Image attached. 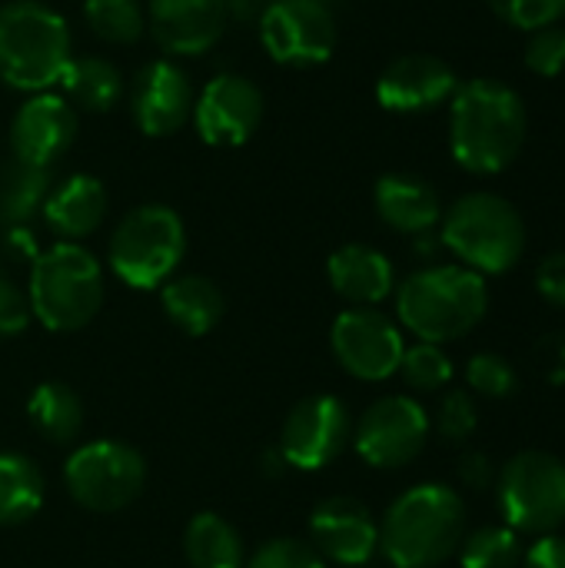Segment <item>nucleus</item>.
Returning a JSON list of instances; mask_svg holds the SVG:
<instances>
[{"label": "nucleus", "instance_id": "f3484780", "mask_svg": "<svg viewBox=\"0 0 565 568\" xmlns=\"http://www.w3.org/2000/svg\"><path fill=\"white\" fill-rule=\"evenodd\" d=\"M456 87V73L446 60L433 53H406L383 70L376 100L393 113H423L453 100Z\"/></svg>", "mask_w": 565, "mask_h": 568}, {"label": "nucleus", "instance_id": "c756f323", "mask_svg": "<svg viewBox=\"0 0 565 568\" xmlns=\"http://www.w3.org/2000/svg\"><path fill=\"white\" fill-rule=\"evenodd\" d=\"M83 17L107 43H137L143 37V7L137 0H87Z\"/></svg>", "mask_w": 565, "mask_h": 568}, {"label": "nucleus", "instance_id": "b1692460", "mask_svg": "<svg viewBox=\"0 0 565 568\" xmlns=\"http://www.w3.org/2000/svg\"><path fill=\"white\" fill-rule=\"evenodd\" d=\"M60 87L80 110L103 113L120 100L123 77L103 57H70V63L60 73Z\"/></svg>", "mask_w": 565, "mask_h": 568}, {"label": "nucleus", "instance_id": "4c0bfd02", "mask_svg": "<svg viewBox=\"0 0 565 568\" xmlns=\"http://www.w3.org/2000/svg\"><path fill=\"white\" fill-rule=\"evenodd\" d=\"M536 290L546 303L565 310V253H553L536 270Z\"/></svg>", "mask_w": 565, "mask_h": 568}, {"label": "nucleus", "instance_id": "ea45409f", "mask_svg": "<svg viewBox=\"0 0 565 568\" xmlns=\"http://www.w3.org/2000/svg\"><path fill=\"white\" fill-rule=\"evenodd\" d=\"M460 479H463V486H470V489H490L493 479H496V469H493V463L486 459V453H466V456L460 459Z\"/></svg>", "mask_w": 565, "mask_h": 568}, {"label": "nucleus", "instance_id": "9d476101", "mask_svg": "<svg viewBox=\"0 0 565 568\" xmlns=\"http://www.w3.org/2000/svg\"><path fill=\"white\" fill-rule=\"evenodd\" d=\"M260 40L283 67H316L336 47V17L326 0H266Z\"/></svg>", "mask_w": 565, "mask_h": 568}, {"label": "nucleus", "instance_id": "f257e3e1", "mask_svg": "<svg viewBox=\"0 0 565 568\" xmlns=\"http://www.w3.org/2000/svg\"><path fill=\"white\" fill-rule=\"evenodd\" d=\"M526 140V106L500 80H470L450 103V150L470 173L490 176L506 170Z\"/></svg>", "mask_w": 565, "mask_h": 568}, {"label": "nucleus", "instance_id": "1a4fd4ad", "mask_svg": "<svg viewBox=\"0 0 565 568\" xmlns=\"http://www.w3.org/2000/svg\"><path fill=\"white\" fill-rule=\"evenodd\" d=\"M63 479L70 496L90 509V513H117L127 509L147 479V466L143 456L117 439H97L80 446L67 466H63Z\"/></svg>", "mask_w": 565, "mask_h": 568}, {"label": "nucleus", "instance_id": "393cba45", "mask_svg": "<svg viewBox=\"0 0 565 568\" xmlns=\"http://www.w3.org/2000/svg\"><path fill=\"white\" fill-rule=\"evenodd\" d=\"M43 506V476L20 453H0V526H20Z\"/></svg>", "mask_w": 565, "mask_h": 568}, {"label": "nucleus", "instance_id": "a878e982", "mask_svg": "<svg viewBox=\"0 0 565 568\" xmlns=\"http://www.w3.org/2000/svg\"><path fill=\"white\" fill-rule=\"evenodd\" d=\"M183 549L193 568H243V539L216 513H200L186 526Z\"/></svg>", "mask_w": 565, "mask_h": 568}, {"label": "nucleus", "instance_id": "473e14b6", "mask_svg": "<svg viewBox=\"0 0 565 568\" xmlns=\"http://www.w3.org/2000/svg\"><path fill=\"white\" fill-rule=\"evenodd\" d=\"M493 13L519 30H539L559 23L565 17V0H486Z\"/></svg>", "mask_w": 565, "mask_h": 568}, {"label": "nucleus", "instance_id": "c9c22d12", "mask_svg": "<svg viewBox=\"0 0 565 568\" xmlns=\"http://www.w3.org/2000/svg\"><path fill=\"white\" fill-rule=\"evenodd\" d=\"M246 568H326L323 556L296 539H273L256 549Z\"/></svg>", "mask_w": 565, "mask_h": 568}, {"label": "nucleus", "instance_id": "6ab92c4d", "mask_svg": "<svg viewBox=\"0 0 565 568\" xmlns=\"http://www.w3.org/2000/svg\"><path fill=\"white\" fill-rule=\"evenodd\" d=\"M226 0H150V30L157 43L180 57L206 53L226 30Z\"/></svg>", "mask_w": 565, "mask_h": 568}, {"label": "nucleus", "instance_id": "2eb2a0df", "mask_svg": "<svg viewBox=\"0 0 565 568\" xmlns=\"http://www.w3.org/2000/svg\"><path fill=\"white\" fill-rule=\"evenodd\" d=\"M193 83L173 60H150L133 83V120L147 136H170L193 116Z\"/></svg>", "mask_w": 565, "mask_h": 568}, {"label": "nucleus", "instance_id": "a211bd4d", "mask_svg": "<svg viewBox=\"0 0 565 568\" xmlns=\"http://www.w3.org/2000/svg\"><path fill=\"white\" fill-rule=\"evenodd\" d=\"M313 549L340 566H366L380 549V529L370 509L350 496L326 499L310 519Z\"/></svg>", "mask_w": 565, "mask_h": 568}, {"label": "nucleus", "instance_id": "20e7f679", "mask_svg": "<svg viewBox=\"0 0 565 568\" xmlns=\"http://www.w3.org/2000/svg\"><path fill=\"white\" fill-rule=\"evenodd\" d=\"M70 63V27L40 0L0 7V80L13 90L43 93Z\"/></svg>", "mask_w": 565, "mask_h": 568}, {"label": "nucleus", "instance_id": "4be33fe9", "mask_svg": "<svg viewBox=\"0 0 565 568\" xmlns=\"http://www.w3.org/2000/svg\"><path fill=\"white\" fill-rule=\"evenodd\" d=\"M43 216H47L50 230L63 236V243L83 240L107 216V190H103V183L97 176L77 173V176L63 180L57 190L47 193Z\"/></svg>", "mask_w": 565, "mask_h": 568}, {"label": "nucleus", "instance_id": "72a5a7b5", "mask_svg": "<svg viewBox=\"0 0 565 568\" xmlns=\"http://www.w3.org/2000/svg\"><path fill=\"white\" fill-rule=\"evenodd\" d=\"M476 423H480V413L466 389H453L443 396L440 413H436V429L446 443H466L476 433Z\"/></svg>", "mask_w": 565, "mask_h": 568}, {"label": "nucleus", "instance_id": "f704fd0d", "mask_svg": "<svg viewBox=\"0 0 565 568\" xmlns=\"http://www.w3.org/2000/svg\"><path fill=\"white\" fill-rule=\"evenodd\" d=\"M526 67L539 77H559L565 70V27L549 23L533 30L526 43Z\"/></svg>", "mask_w": 565, "mask_h": 568}, {"label": "nucleus", "instance_id": "7ed1b4c3", "mask_svg": "<svg viewBox=\"0 0 565 568\" xmlns=\"http://www.w3.org/2000/svg\"><path fill=\"white\" fill-rule=\"evenodd\" d=\"M490 306L486 280L466 266H430L413 273L396 293V313L423 343H453L473 333Z\"/></svg>", "mask_w": 565, "mask_h": 568}, {"label": "nucleus", "instance_id": "412c9836", "mask_svg": "<svg viewBox=\"0 0 565 568\" xmlns=\"http://www.w3.org/2000/svg\"><path fill=\"white\" fill-rule=\"evenodd\" d=\"M330 283L333 290L356 303V306H373V303H383L390 293H393V283H396V273H393V263L373 250V246H363V243H350V246H340L333 256H330Z\"/></svg>", "mask_w": 565, "mask_h": 568}, {"label": "nucleus", "instance_id": "39448f33", "mask_svg": "<svg viewBox=\"0 0 565 568\" xmlns=\"http://www.w3.org/2000/svg\"><path fill=\"white\" fill-rule=\"evenodd\" d=\"M443 243L466 270L500 276L519 263L526 250V223L509 200L496 193H470L450 206L443 220Z\"/></svg>", "mask_w": 565, "mask_h": 568}, {"label": "nucleus", "instance_id": "5701e85b", "mask_svg": "<svg viewBox=\"0 0 565 568\" xmlns=\"http://www.w3.org/2000/svg\"><path fill=\"white\" fill-rule=\"evenodd\" d=\"M163 310L186 336H206L223 320V293L206 276H176L163 283Z\"/></svg>", "mask_w": 565, "mask_h": 568}, {"label": "nucleus", "instance_id": "f03ea898", "mask_svg": "<svg viewBox=\"0 0 565 568\" xmlns=\"http://www.w3.org/2000/svg\"><path fill=\"white\" fill-rule=\"evenodd\" d=\"M466 536V506L456 489L423 483L406 489L380 526V549L396 568H436Z\"/></svg>", "mask_w": 565, "mask_h": 568}, {"label": "nucleus", "instance_id": "2f4dec72", "mask_svg": "<svg viewBox=\"0 0 565 568\" xmlns=\"http://www.w3.org/2000/svg\"><path fill=\"white\" fill-rule=\"evenodd\" d=\"M466 383H470L473 393L490 396V399H506L519 386L513 363L506 356H500V353H480V356H473L470 366H466Z\"/></svg>", "mask_w": 565, "mask_h": 568}, {"label": "nucleus", "instance_id": "9b49d317", "mask_svg": "<svg viewBox=\"0 0 565 568\" xmlns=\"http://www.w3.org/2000/svg\"><path fill=\"white\" fill-rule=\"evenodd\" d=\"M330 343H333L340 366L363 383H380L400 373V359L406 353L403 333L396 329V323L370 306L340 313L333 323Z\"/></svg>", "mask_w": 565, "mask_h": 568}, {"label": "nucleus", "instance_id": "0eeeda50", "mask_svg": "<svg viewBox=\"0 0 565 568\" xmlns=\"http://www.w3.org/2000/svg\"><path fill=\"white\" fill-rule=\"evenodd\" d=\"M186 253L183 220L160 203L130 210L110 236V266L133 290L163 286Z\"/></svg>", "mask_w": 565, "mask_h": 568}, {"label": "nucleus", "instance_id": "ddd939ff", "mask_svg": "<svg viewBox=\"0 0 565 568\" xmlns=\"http://www.w3.org/2000/svg\"><path fill=\"white\" fill-rule=\"evenodd\" d=\"M350 436H353V419L343 399L310 396L286 416L280 433V456L286 466L313 473L330 466L346 449Z\"/></svg>", "mask_w": 565, "mask_h": 568}, {"label": "nucleus", "instance_id": "aec40b11", "mask_svg": "<svg viewBox=\"0 0 565 568\" xmlns=\"http://www.w3.org/2000/svg\"><path fill=\"white\" fill-rule=\"evenodd\" d=\"M373 196H376L380 220L400 233H413V236L430 233L443 216L436 190L426 180L410 176V173H386L376 183Z\"/></svg>", "mask_w": 565, "mask_h": 568}, {"label": "nucleus", "instance_id": "c85d7f7f", "mask_svg": "<svg viewBox=\"0 0 565 568\" xmlns=\"http://www.w3.org/2000/svg\"><path fill=\"white\" fill-rule=\"evenodd\" d=\"M463 568H519L523 566V542L519 532L509 526H483L460 542Z\"/></svg>", "mask_w": 565, "mask_h": 568}, {"label": "nucleus", "instance_id": "7c9ffc66", "mask_svg": "<svg viewBox=\"0 0 565 568\" xmlns=\"http://www.w3.org/2000/svg\"><path fill=\"white\" fill-rule=\"evenodd\" d=\"M400 373L410 383V389L436 393V389H443L453 379V363H450V356L436 343H420V346L403 353Z\"/></svg>", "mask_w": 565, "mask_h": 568}, {"label": "nucleus", "instance_id": "4468645a", "mask_svg": "<svg viewBox=\"0 0 565 568\" xmlns=\"http://www.w3.org/2000/svg\"><path fill=\"white\" fill-rule=\"evenodd\" d=\"M263 120V93L240 73L213 77L193 103V126L210 146L246 143Z\"/></svg>", "mask_w": 565, "mask_h": 568}, {"label": "nucleus", "instance_id": "dca6fc26", "mask_svg": "<svg viewBox=\"0 0 565 568\" xmlns=\"http://www.w3.org/2000/svg\"><path fill=\"white\" fill-rule=\"evenodd\" d=\"M73 136H77V113L57 93L30 97L10 123L13 160L47 166V170L53 160H60L70 150Z\"/></svg>", "mask_w": 565, "mask_h": 568}, {"label": "nucleus", "instance_id": "bb28decb", "mask_svg": "<svg viewBox=\"0 0 565 568\" xmlns=\"http://www.w3.org/2000/svg\"><path fill=\"white\" fill-rule=\"evenodd\" d=\"M50 193V170L23 160H10L0 170V220L27 223Z\"/></svg>", "mask_w": 565, "mask_h": 568}, {"label": "nucleus", "instance_id": "f8f14e48", "mask_svg": "<svg viewBox=\"0 0 565 568\" xmlns=\"http://www.w3.org/2000/svg\"><path fill=\"white\" fill-rule=\"evenodd\" d=\"M430 439V416L410 396H386L373 403L356 426V453L376 469H400L413 463Z\"/></svg>", "mask_w": 565, "mask_h": 568}, {"label": "nucleus", "instance_id": "e433bc0d", "mask_svg": "<svg viewBox=\"0 0 565 568\" xmlns=\"http://www.w3.org/2000/svg\"><path fill=\"white\" fill-rule=\"evenodd\" d=\"M30 323V300L27 293L0 273V336H17Z\"/></svg>", "mask_w": 565, "mask_h": 568}, {"label": "nucleus", "instance_id": "cd10ccee", "mask_svg": "<svg viewBox=\"0 0 565 568\" xmlns=\"http://www.w3.org/2000/svg\"><path fill=\"white\" fill-rule=\"evenodd\" d=\"M27 413L50 443H70L83 426V406L63 383H40L27 403Z\"/></svg>", "mask_w": 565, "mask_h": 568}, {"label": "nucleus", "instance_id": "423d86ee", "mask_svg": "<svg viewBox=\"0 0 565 568\" xmlns=\"http://www.w3.org/2000/svg\"><path fill=\"white\" fill-rule=\"evenodd\" d=\"M30 313L53 333L83 329L103 303V270L77 243H57L33 260Z\"/></svg>", "mask_w": 565, "mask_h": 568}, {"label": "nucleus", "instance_id": "6e6552de", "mask_svg": "<svg viewBox=\"0 0 565 568\" xmlns=\"http://www.w3.org/2000/svg\"><path fill=\"white\" fill-rule=\"evenodd\" d=\"M506 526L523 536H553L565 523V463L543 453H516L496 476Z\"/></svg>", "mask_w": 565, "mask_h": 568}, {"label": "nucleus", "instance_id": "58836bf2", "mask_svg": "<svg viewBox=\"0 0 565 568\" xmlns=\"http://www.w3.org/2000/svg\"><path fill=\"white\" fill-rule=\"evenodd\" d=\"M523 568H565V539L539 536V542L523 556Z\"/></svg>", "mask_w": 565, "mask_h": 568}]
</instances>
